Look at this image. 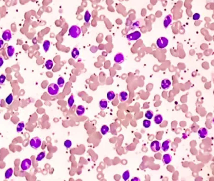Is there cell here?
I'll list each match as a JSON object with an SVG mask.
<instances>
[{"mask_svg":"<svg viewBox=\"0 0 214 181\" xmlns=\"http://www.w3.org/2000/svg\"><path fill=\"white\" fill-rule=\"evenodd\" d=\"M163 116L160 114H157L154 118V121L156 124H160L163 122Z\"/></svg>","mask_w":214,"mask_h":181,"instance_id":"obj_16","label":"cell"},{"mask_svg":"<svg viewBox=\"0 0 214 181\" xmlns=\"http://www.w3.org/2000/svg\"><path fill=\"white\" fill-rule=\"evenodd\" d=\"M68 105H69V108H71L73 106V104L75 102V100H74V96L73 95H71V96L69 97V99H68Z\"/></svg>","mask_w":214,"mask_h":181,"instance_id":"obj_24","label":"cell"},{"mask_svg":"<svg viewBox=\"0 0 214 181\" xmlns=\"http://www.w3.org/2000/svg\"><path fill=\"white\" fill-rule=\"evenodd\" d=\"M141 36V32L139 31H135L134 32L129 33L126 36L127 39L129 41H135L140 39Z\"/></svg>","mask_w":214,"mask_h":181,"instance_id":"obj_5","label":"cell"},{"mask_svg":"<svg viewBox=\"0 0 214 181\" xmlns=\"http://www.w3.org/2000/svg\"><path fill=\"white\" fill-rule=\"evenodd\" d=\"M65 84V80L63 77H60L57 80V85L59 87H63Z\"/></svg>","mask_w":214,"mask_h":181,"instance_id":"obj_29","label":"cell"},{"mask_svg":"<svg viewBox=\"0 0 214 181\" xmlns=\"http://www.w3.org/2000/svg\"><path fill=\"white\" fill-rule=\"evenodd\" d=\"M168 40L167 38L166 37H162L159 38L157 39V41H156V45L159 48H164L167 47L168 45Z\"/></svg>","mask_w":214,"mask_h":181,"instance_id":"obj_4","label":"cell"},{"mask_svg":"<svg viewBox=\"0 0 214 181\" xmlns=\"http://www.w3.org/2000/svg\"><path fill=\"white\" fill-rule=\"evenodd\" d=\"M13 169L12 168H9L8 170L6 171L5 174H4V177L6 179H10L11 176H13Z\"/></svg>","mask_w":214,"mask_h":181,"instance_id":"obj_22","label":"cell"},{"mask_svg":"<svg viewBox=\"0 0 214 181\" xmlns=\"http://www.w3.org/2000/svg\"><path fill=\"white\" fill-rule=\"evenodd\" d=\"M72 145V141L70 140H66L64 141V146H65V148H70Z\"/></svg>","mask_w":214,"mask_h":181,"instance_id":"obj_35","label":"cell"},{"mask_svg":"<svg viewBox=\"0 0 214 181\" xmlns=\"http://www.w3.org/2000/svg\"><path fill=\"white\" fill-rule=\"evenodd\" d=\"M85 113V108L82 105H80L77 106L76 109V113L78 116H82Z\"/></svg>","mask_w":214,"mask_h":181,"instance_id":"obj_17","label":"cell"},{"mask_svg":"<svg viewBox=\"0 0 214 181\" xmlns=\"http://www.w3.org/2000/svg\"><path fill=\"white\" fill-rule=\"evenodd\" d=\"M6 78V76L4 74H1L0 76V85L4 84V83L5 82V80Z\"/></svg>","mask_w":214,"mask_h":181,"instance_id":"obj_36","label":"cell"},{"mask_svg":"<svg viewBox=\"0 0 214 181\" xmlns=\"http://www.w3.org/2000/svg\"><path fill=\"white\" fill-rule=\"evenodd\" d=\"M25 123H24L23 121H21L20 122V123H19L18 124V125H17V131L18 132V133H20V132H21V131H23V130L24 129V128H25Z\"/></svg>","mask_w":214,"mask_h":181,"instance_id":"obj_23","label":"cell"},{"mask_svg":"<svg viewBox=\"0 0 214 181\" xmlns=\"http://www.w3.org/2000/svg\"><path fill=\"white\" fill-rule=\"evenodd\" d=\"M135 180H137V181H140V179H138V178L133 179L131 180V181H135Z\"/></svg>","mask_w":214,"mask_h":181,"instance_id":"obj_40","label":"cell"},{"mask_svg":"<svg viewBox=\"0 0 214 181\" xmlns=\"http://www.w3.org/2000/svg\"><path fill=\"white\" fill-rule=\"evenodd\" d=\"M109 131V128L108 127L107 125H103L101 128V134L104 135L107 134Z\"/></svg>","mask_w":214,"mask_h":181,"instance_id":"obj_27","label":"cell"},{"mask_svg":"<svg viewBox=\"0 0 214 181\" xmlns=\"http://www.w3.org/2000/svg\"><path fill=\"white\" fill-rule=\"evenodd\" d=\"M32 165V161L30 159H25L21 162V169L23 171L28 170L31 167Z\"/></svg>","mask_w":214,"mask_h":181,"instance_id":"obj_6","label":"cell"},{"mask_svg":"<svg viewBox=\"0 0 214 181\" xmlns=\"http://www.w3.org/2000/svg\"><path fill=\"white\" fill-rule=\"evenodd\" d=\"M171 82L168 79H164L161 81V86L162 89L164 90L168 89L170 87V86H171Z\"/></svg>","mask_w":214,"mask_h":181,"instance_id":"obj_10","label":"cell"},{"mask_svg":"<svg viewBox=\"0 0 214 181\" xmlns=\"http://www.w3.org/2000/svg\"><path fill=\"white\" fill-rule=\"evenodd\" d=\"M4 64V59L1 56H0V67H1Z\"/></svg>","mask_w":214,"mask_h":181,"instance_id":"obj_38","label":"cell"},{"mask_svg":"<svg viewBox=\"0 0 214 181\" xmlns=\"http://www.w3.org/2000/svg\"><path fill=\"white\" fill-rule=\"evenodd\" d=\"M15 48L13 46L10 45L7 47V54L10 57H13V55L15 54Z\"/></svg>","mask_w":214,"mask_h":181,"instance_id":"obj_19","label":"cell"},{"mask_svg":"<svg viewBox=\"0 0 214 181\" xmlns=\"http://www.w3.org/2000/svg\"><path fill=\"white\" fill-rule=\"evenodd\" d=\"M114 62L116 64H122L124 61V57L122 53H117L114 57Z\"/></svg>","mask_w":214,"mask_h":181,"instance_id":"obj_9","label":"cell"},{"mask_svg":"<svg viewBox=\"0 0 214 181\" xmlns=\"http://www.w3.org/2000/svg\"><path fill=\"white\" fill-rule=\"evenodd\" d=\"M5 101L7 104H8V105L11 104L13 101V94H9V95L6 97Z\"/></svg>","mask_w":214,"mask_h":181,"instance_id":"obj_30","label":"cell"},{"mask_svg":"<svg viewBox=\"0 0 214 181\" xmlns=\"http://www.w3.org/2000/svg\"><path fill=\"white\" fill-rule=\"evenodd\" d=\"M45 155H46L45 152H44V151H43V152H41L40 154H39L38 155H37V157H36V161H37L38 162L42 161V160H43V159L45 158Z\"/></svg>","mask_w":214,"mask_h":181,"instance_id":"obj_31","label":"cell"},{"mask_svg":"<svg viewBox=\"0 0 214 181\" xmlns=\"http://www.w3.org/2000/svg\"><path fill=\"white\" fill-rule=\"evenodd\" d=\"M200 15L199 13H194L193 15V16H192V18H193L194 20H198L200 19Z\"/></svg>","mask_w":214,"mask_h":181,"instance_id":"obj_37","label":"cell"},{"mask_svg":"<svg viewBox=\"0 0 214 181\" xmlns=\"http://www.w3.org/2000/svg\"><path fill=\"white\" fill-rule=\"evenodd\" d=\"M108 102L106 100H102L99 102V107L102 110H104L107 108Z\"/></svg>","mask_w":214,"mask_h":181,"instance_id":"obj_18","label":"cell"},{"mask_svg":"<svg viewBox=\"0 0 214 181\" xmlns=\"http://www.w3.org/2000/svg\"><path fill=\"white\" fill-rule=\"evenodd\" d=\"M0 102H1V100H0Z\"/></svg>","mask_w":214,"mask_h":181,"instance_id":"obj_41","label":"cell"},{"mask_svg":"<svg viewBox=\"0 0 214 181\" xmlns=\"http://www.w3.org/2000/svg\"><path fill=\"white\" fill-rule=\"evenodd\" d=\"M172 20H173L172 16L170 15H168L166 16V17L164 18V21H163V25H164V27L165 28H167L171 25V22H172Z\"/></svg>","mask_w":214,"mask_h":181,"instance_id":"obj_11","label":"cell"},{"mask_svg":"<svg viewBox=\"0 0 214 181\" xmlns=\"http://www.w3.org/2000/svg\"><path fill=\"white\" fill-rule=\"evenodd\" d=\"M4 46V41L3 40L0 39V48H2Z\"/></svg>","mask_w":214,"mask_h":181,"instance_id":"obj_39","label":"cell"},{"mask_svg":"<svg viewBox=\"0 0 214 181\" xmlns=\"http://www.w3.org/2000/svg\"><path fill=\"white\" fill-rule=\"evenodd\" d=\"M151 149L153 152H158L161 149V144L157 140H155L153 141V142H151L150 145Z\"/></svg>","mask_w":214,"mask_h":181,"instance_id":"obj_7","label":"cell"},{"mask_svg":"<svg viewBox=\"0 0 214 181\" xmlns=\"http://www.w3.org/2000/svg\"><path fill=\"white\" fill-rule=\"evenodd\" d=\"M11 37H12V34L10 30H6L4 31L2 34V39L3 40L6 41H9L11 40Z\"/></svg>","mask_w":214,"mask_h":181,"instance_id":"obj_8","label":"cell"},{"mask_svg":"<svg viewBox=\"0 0 214 181\" xmlns=\"http://www.w3.org/2000/svg\"><path fill=\"white\" fill-rule=\"evenodd\" d=\"M50 47V42L49 40H45L43 44V50L45 52H47L49 50V48Z\"/></svg>","mask_w":214,"mask_h":181,"instance_id":"obj_21","label":"cell"},{"mask_svg":"<svg viewBox=\"0 0 214 181\" xmlns=\"http://www.w3.org/2000/svg\"><path fill=\"white\" fill-rule=\"evenodd\" d=\"M143 124V126L145 128H149L151 126V121H149V120H144Z\"/></svg>","mask_w":214,"mask_h":181,"instance_id":"obj_33","label":"cell"},{"mask_svg":"<svg viewBox=\"0 0 214 181\" xmlns=\"http://www.w3.org/2000/svg\"><path fill=\"white\" fill-rule=\"evenodd\" d=\"M130 177V173L129 170H126L124 172L123 174V179L124 181H127Z\"/></svg>","mask_w":214,"mask_h":181,"instance_id":"obj_34","label":"cell"},{"mask_svg":"<svg viewBox=\"0 0 214 181\" xmlns=\"http://www.w3.org/2000/svg\"><path fill=\"white\" fill-rule=\"evenodd\" d=\"M128 93L126 91H122L119 94V98L121 102H124L128 99Z\"/></svg>","mask_w":214,"mask_h":181,"instance_id":"obj_13","label":"cell"},{"mask_svg":"<svg viewBox=\"0 0 214 181\" xmlns=\"http://www.w3.org/2000/svg\"><path fill=\"white\" fill-rule=\"evenodd\" d=\"M42 144V141L39 137H33L30 140V145L32 148L35 150H37L41 147Z\"/></svg>","mask_w":214,"mask_h":181,"instance_id":"obj_2","label":"cell"},{"mask_svg":"<svg viewBox=\"0 0 214 181\" xmlns=\"http://www.w3.org/2000/svg\"><path fill=\"white\" fill-rule=\"evenodd\" d=\"M91 18V14L89 11H86L84 14V21L86 23H89Z\"/></svg>","mask_w":214,"mask_h":181,"instance_id":"obj_26","label":"cell"},{"mask_svg":"<svg viewBox=\"0 0 214 181\" xmlns=\"http://www.w3.org/2000/svg\"><path fill=\"white\" fill-rule=\"evenodd\" d=\"M145 117L148 120H151L153 117V112L151 110H148L145 113Z\"/></svg>","mask_w":214,"mask_h":181,"instance_id":"obj_32","label":"cell"},{"mask_svg":"<svg viewBox=\"0 0 214 181\" xmlns=\"http://www.w3.org/2000/svg\"><path fill=\"white\" fill-rule=\"evenodd\" d=\"M69 35L72 37V38H77L81 33V29L79 26L77 25H73L71 26L69 30Z\"/></svg>","mask_w":214,"mask_h":181,"instance_id":"obj_1","label":"cell"},{"mask_svg":"<svg viewBox=\"0 0 214 181\" xmlns=\"http://www.w3.org/2000/svg\"><path fill=\"white\" fill-rule=\"evenodd\" d=\"M171 143V141L170 140H166L163 143L162 145L161 146V148L163 152H166L169 150L170 148V144Z\"/></svg>","mask_w":214,"mask_h":181,"instance_id":"obj_14","label":"cell"},{"mask_svg":"<svg viewBox=\"0 0 214 181\" xmlns=\"http://www.w3.org/2000/svg\"><path fill=\"white\" fill-rule=\"evenodd\" d=\"M198 135L200 138H205L208 135V131L205 128H201L198 130Z\"/></svg>","mask_w":214,"mask_h":181,"instance_id":"obj_12","label":"cell"},{"mask_svg":"<svg viewBox=\"0 0 214 181\" xmlns=\"http://www.w3.org/2000/svg\"><path fill=\"white\" fill-rule=\"evenodd\" d=\"M47 91H48V94L50 95L56 96L58 94V91H59V87H58V85L55 84V83H52L48 86Z\"/></svg>","mask_w":214,"mask_h":181,"instance_id":"obj_3","label":"cell"},{"mask_svg":"<svg viewBox=\"0 0 214 181\" xmlns=\"http://www.w3.org/2000/svg\"><path fill=\"white\" fill-rule=\"evenodd\" d=\"M107 98L109 101H112L116 98V94L113 91H109L107 94Z\"/></svg>","mask_w":214,"mask_h":181,"instance_id":"obj_28","label":"cell"},{"mask_svg":"<svg viewBox=\"0 0 214 181\" xmlns=\"http://www.w3.org/2000/svg\"><path fill=\"white\" fill-rule=\"evenodd\" d=\"M79 54H80V52H79V50H78L77 48H74L72 50V57H73V59H77L78 57L79 56Z\"/></svg>","mask_w":214,"mask_h":181,"instance_id":"obj_25","label":"cell"},{"mask_svg":"<svg viewBox=\"0 0 214 181\" xmlns=\"http://www.w3.org/2000/svg\"><path fill=\"white\" fill-rule=\"evenodd\" d=\"M45 66L46 69H48V70H51L53 68V67H54V62H53L52 60H48L46 61Z\"/></svg>","mask_w":214,"mask_h":181,"instance_id":"obj_20","label":"cell"},{"mask_svg":"<svg viewBox=\"0 0 214 181\" xmlns=\"http://www.w3.org/2000/svg\"><path fill=\"white\" fill-rule=\"evenodd\" d=\"M171 159H172V157L170 154H164L162 158V161L164 164L167 165L171 162Z\"/></svg>","mask_w":214,"mask_h":181,"instance_id":"obj_15","label":"cell"}]
</instances>
